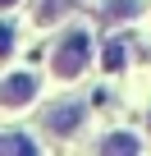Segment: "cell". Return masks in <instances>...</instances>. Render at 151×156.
Instances as JSON below:
<instances>
[{"label": "cell", "instance_id": "cell-1", "mask_svg": "<svg viewBox=\"0 0 151 156\" xmlns=\"http://www.w3.org/2000/svg\"><path fill=\"white\" fill-rule=\"evenodd\" d=\"M87 60H92V37L78 28V32H69V37L60 41V51H55V73H60V78H78V73L87 69Z\"/></svg>", "mask_w": 151, "mask_h": 156}, {"label": "cell", "instance_id": "cell-2", "mask_svg": "<svg viewBox=\"0 0 151 156\" xmlns=\"http://www.w3.org/2000/svg\"><path fill=\"white\" fill-rule=\"evenodd\" d=\"M37 97V78L32 73H9L5 83H0V106H23Z\"/></svg>", "mask_w": 151, "mask_h": 156}, {"label": "cell", "instance_id": "cell-3", "mask_svg": "<svg viewBox=\"0 0 151 156\" xmlns=\"http://www.w3.org/2000/svg\"><path fill=\"white\" fill-rule=\"evenodd\" d=\"M41 124L50 129V133H73L83 124V106L78 101H64V106H50V115H41Z\"/></svg>", "mask_w": 151, "mask_h": 156}, {"label": "cell", "instance_id": "cell-4", "mask_svg": "<svg viewBox=\"0 0 151 156\" xmlns=\"http://www.w3.org/2000/svg\"><path fill=\"white\" fill-rule=\"evenodd\" d=\"M101 14H105L110 23H115V19H137V14H142V5H137V0H105Z\"/></svg>", "mask_w": 151, "mask_h": 156}, {"label": "cell", "instance_id": "cell-5", "mask_svg": "<svg viewBox=\"0 0 151 156\" xmlns=\"http://www.w3.org/2000/svg\"><path fill=\"white\" fill-rule=\"evenodd\" d=\"M69 9V0H37V23H55Z\"/></svg>", "mask_w": 151, "mask_h": 156}, {"label": "cell", "instance_id": "cell-6", "mask_svg": "<svg viewBox=\"0 0 151 156\" xmlns=\"http://www.w3.org/2000/svg\"><path fill=\"white\" fill-rule=\"evenodd\" d=\"M101 147H105V151H137V138H133V133H110Z\"/></svg>", "mask_w": 151, "mask_h": 156}, {"label": "cell", "instance_id": "cell-7", "mask_svg": "<svg viewBox=\"0 0 151 156\" xmlns=\"http://www.w3.org/2000/svg\"><path fill=\"white\" fill-rule=\"evenodd\" d=\"M124 60H128V51H124V41H110V46H105V69L115 73V69H124Z\"/></svg>", "mask_w": 151, "mask_h": 156}, {"label": "cell", "instance_id": "cell-8", "mask_svg": "<svg viewBox=\"0 0 151 156\" xmlns=\"http://www.w3.org/2000/svg\"><path fill=\"white\" fill-rule=\"evenodd\" d=\"M0 151H32V138H23V133H9V138H0Z\"/></svg>", "mask_w": 151, "mask_h": 156}, {"label": "cell", "instance_id": "cell-9", "mask_svg": "<svg viewBox=\"0 0 151 156\" xmlns=\"http://www.w3.org/2000/svg\"><path fill=\"white\" fill-rule=\"evenodd\" d=\"M9 51H14V28H9V23H0V60H5Z\"/></svg>", "mask_w": 151, "mask_h": 156}, {"label": "cell", "instance_id": "cell-10", "mask_svg": "<svg viewBox=\"0 0 151 156\" xmlns=\"http://www.w3.org/2000/svg\"><path fill=\"white\" fill-rule=\"evenodd\" d=\"M0 5H14V0H0Z\"/></svg>", "mask_w": 151, "mask_h": 156}]
</instances>
